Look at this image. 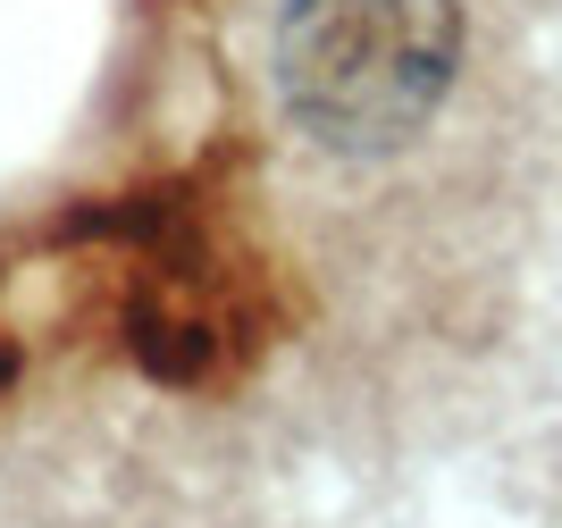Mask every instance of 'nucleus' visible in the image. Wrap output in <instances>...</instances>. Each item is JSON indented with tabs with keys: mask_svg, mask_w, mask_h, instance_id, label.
Wrapping results in <instances>:
<instances>
[{
	"mask_svg": "<svg viewBox=\"0 0 562 528\" xmlns=\"http://www.w3.org/2000/svg\"><path fill=\"white\" fill-rule=\"evenodd\" d=\"M470 68L462 0H278L269 92L328 160H395L446 117Z\"/></svg>",
	"mask_w": 562,
	"mask_h": 528,
	"instance_id": "obj_1",
	"label": "nucleus"
}]
</instances>
